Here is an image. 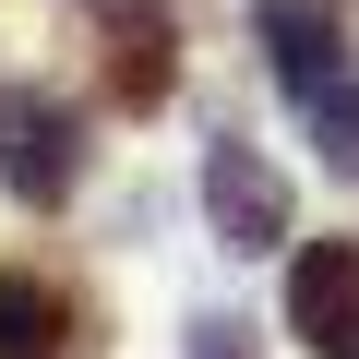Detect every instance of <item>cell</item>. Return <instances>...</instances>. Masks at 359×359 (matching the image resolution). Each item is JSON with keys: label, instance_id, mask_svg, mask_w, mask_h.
Wrapping results in <instances>:
<instances>
[{"label": "cell", "instance_id": "1", "mask_svg": "<svg viewBox=\"0 0 359 359\" xmlns=\"http://www.w3.org/2000/svg\"><path fill=\"white\" fill-rule=\"evenodd\" d=\"M204 228H216V252H287L299 240V204H287V168L276 156H252L240 132H216L204 144Z\"/></svg>", "mask_w": 359, "mask_h": 359}, {"label": "cell", "instance_id": "8", "mask_svg": "<svg viewBox=\"0 0 359 359\" xmlns=\"http://www.w3.org/2000/svg\"><path fill=\"white\" fill-rule=\"evenodd\" d=\"M192 359H264V347H252V323H228V311H192Z\"/></svg>", "mask_w": 359, "mask_h": 359}, {"label": "cell", "instance_id": "7", "mask_svg": "<svg viewBox=\"0 0 359 359\" xmlns=\"http://www.w3.org/2000/svg\"><path fill=\"white\" fill-rule=\"evenodd\" d=\"M299 120H311L323 168H335V180H359V72H335L323 96H299Z\"/></svg>", "mask_w": 359, "mask_h": 359}, {"label": "cell", "instance_id": "5", "mask_svg": "<svg viewBox=\"0 0 359 359\" xmlns=\"http://www.w3.org/2000/svg\"><path fill=\"white\" fill-rule=\"evenodd\" d=\"M252 48L276 60L287 96H323L335 72H359V48H347V0H252Z\"/></svg>", "mask_w": 359, "mask_h": 359}, {"label": "cell", "instance_id": "3", "mask_svg": "<svg viewBox=\"0 0 359 359\" xmlns=\"http://www.w3.org/2000/svg\"><path fill=\"white\" fill-rule=\"evenodd\" d=\"M0 192L13 204H72L84 192V108L60 96H0Z\"/></svg>", "mask_w": 359, "mask_h": 359}, {"label": "cell", "instance_id": "2", "mask_svg": "<svg viewBox=\"0 0 359 359\" xmlns=\"http://www.w3.org/2000/svg\"><path fill=\"white\" fill-rule=\"evenodd\" d=\"M96 72L120 120H156L180 96V13L168 0H96Z\"/></svg>", "mask_w": 359, "mask_h": 359}, {"label": "cell", "instance_id": "6", "mask_svg": "<svg viewBox=\"0 0 359 359\" xmlns=\"http://www.w3.org/2000/svg\"><path fill=\"white\" fill-rule=\"evenodd\" d=\"M72 347V299L25 264H0V359H60Z\"/></svg>", "mask_w": 359, "mask_h": 359}, {"label": "cell", "instance_id": "4", "mask_svg": "<svg viewBox=\"0 0 359 359\" xmlns=\"http://www.w3.org/2000/svg\"><path fill=\"white\" fill-rule=\"evenodd\" d=\"M287 335L311 359H359V240H299L287 252Z\"/></svg>", "mask_w": 359, "mask_h": 359}]
</instances>
